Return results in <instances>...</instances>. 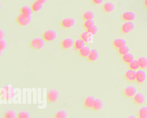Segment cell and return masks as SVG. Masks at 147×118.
Here are the masks:
<instances>
[{"label": "cell", "mask_w": 147, "mask_h": 118, "mask_svg": "<svg viewBox=\"0 0 147 118\" xmlns=\"http://www.w3.org/2000/svg\"><path fill=\"white\" fill-rule=\"evenodd\" d=\"M45 45V40L43 38L35 37L30 42V46L32 48L37 50L41 49Z\"/></svg>", "instance_id": "1"}, {"label": "cell", "mask_w": 147, "mask_h": 118, "mask_svg": "<svg viewBox=\"0 0 147 118\" xmlns=\"http://www.w3.org/2000/svg\"><path fill=\"white\" fill-rule=\"evenodd\" d=\"M147 75L144 69H139L136 71V82L139 84H143L146 80Z\"/></svg>", "instance_id": "2"}, {"label": "cell", "mask_w": 147, "mask_h": 118, "mask_svg": "<svg viewBox=\"0 0 147 118\" xmlns=\"http://www.w3.org/2000/svg\"><path fill=\"white\" fill-rule=\"evenodd\" d=\"M32 20L31 15H27L23 14H20L17 18L18 23L21 26H26L29 25Z\"/></svg>", "instance_id": "3"}, {"label": "cell", "mask_w": 147, "mask_h": 118, "mask_svg": "<svg viewBox=\"0 0 147 118\" xmlns=\"http://www.w3.org/2000/svg\"><path fill=\"white\" fill-rule=\"evenodd\" d=\"M135 27L133 21H125L121 27V30L123 34H128L134 30Z\"/></svg>", "instance_id": "4"}, {"label": "cell", "mask_w": 147, "mask_h": 118, "mask_svg": "<svg viewBox=\"0 0 147 118\" xmlns=\"http://www.w3.org/2000/svg\"><path fill=\"white\" fill-rule=\"evenodd\" d=\"M57 37V33L55 30L52 29H48L46 30L42 35V38L46 41H52L55 40Z\"/></svg>", "instance_id": "5"}, {"label": "cell", "mask_w": 147, "mask_h": 118, "mask_svg": "<svg viewBox=\"0 0 147 118\" xmlns=\"http://www.w3.org/2000/svg\"><path fill=\"white\" fill-rule=\"evenodd\" d=\"M59 96V93L56 89H51L47 93V100L50 103H54L57 101Z\"/></svg>", "instance_id": "6"}, {"label": "cell", "mask_w": 147, "mask_h": 118, "mask_svg": "<svg viewBox=\"0 0 147 118\" xmlns=\"http://www.w3.org/2000/svg\"><path fill=\"white\" fill-rule=\"evenodd\" d=\"M137 92V88L133 85L127 86L123 90L124 95L128 98L133 97Z\"/></svg>", "instance_id": "7"}, {"label": "cell", "mask_w": 147, "mask_h": 118, "mask_svg": "<svg viewBox=\"0 0 147 118\" xmlns=\"http://www.w3.org/2000/svg\"><path fill=\"white\" fill-rule=\"evenodd\" d=\"M75 24V20L71 17H66L62 19L61 22V26L64 28H70L73 27Z\"/></svg>", "instance_id": "8"}, {"label": "cell", "mask_w": 147, "mask_h": 118, "mask_svg": "<svg viewBox=\"0 0 147 118\" xmlns=\"http://www.w3.org/2000/svg\"><path fill=\"white\" fill-rule=\"evenodd\" d=\"M121 17L125 21H133L135 19L136 14L133 11H126L122 14Z\"/></svg>", "instance_id": "9"}, {"label": "cell", "mask_w": 147, "mask_h": 118, "mask_svg": "<svg viewBox=\"0 0 147 118\" xmlns=\"http://www.w3.org/2000/svg\"><path fill=\"white\" fill-rule=\"evenodd\" d=\"M133 102L137 105H141L142 104L145 100V97L144 95L141 92H137V93L133 97Z\"/></svg>", "instance_id": "10"}, {"label": "cell", "mask_w": 147, "mask_h": 118, "mask_svg": "<svg viewBox=\"0 0 147 118\" xmlns=\"http://www.w3.org/2000/svg\"><path fill=\"white\" fill-rule=\"evenodd\" d=\"M125 78L126 80L130 82H132L136 80V71L129 69L127 70L125 74H124Z\"/></svg>", "instance_id": "11"}, {"label": "cell", "mask_w": 147, "mask_h": 118, "mask_svg": "<svg viewBox=\"0 0 147 118\" xmlns=\"http://www.w3.org/2000/svg\"><path fill=\"white\" fill-rule=\"evenodd\" d=\"M75 41L71 37H67L64 38L61 42V46L63 48L67 49L72 48L74 46Z\"/></svg>", "instance_id": "12"}, {"label": "cell", "mask_w": 147, "mask_h": 118, "mask_svg": "<svg viewBox=\"0 0 147 118\" xmlns=\"http://www.w3.org/2000/svg\"><path fill=\"white\" fill-rule=\"evenodd\" d=\"M80 38L85 41L86 43H90L93 40V34L87 30L81 33Z\"/></svg>", "instance_id": "13"}, {"label": "cell", "mask_w": 147, "mask_h": 118, "mask_svg": "<svg viewBox=\"0 0 147 118\" xmlns=\"http://www.w3.org/2000/svg\"><path fill=\"white\" fill-rule=\"evenodd\" d=\"M95 98L94 96L89 95L87 96L84 101V106L86 108H91L92 107Z\"/></svg>", "instance_id": "14"}, {"label": "cell", "mask_w": 147, "mask_h": 118, "mask_svg": "<svg viewBox=\"0 0 147 118\" xmlns=\"http://www.w3.org/2000/svg\"><path fill=\"white\" fill-rule=\"evenodd\" d=\"M126 41L125 39L122 38H117L113 41V45L114 48L118 49L119 48L126 45Z\"/></svg>", "instance_id": "15"}, {"label": "cell", "mask_w": 147, "mask_h": 118, "mask_svg": "<svg viewBox=\"0 0 147 118\" xmlns=\"http://www.w3.org/2000/svg\"><path fill=\"white\" fill-rule=\"evenodd\" d=\"M99 57L98 51L96 49H92L87 57V58L90 61H95Z\"/></svg>", "instance_id": "16"}, {"label": "cell", "mask_w": 147, "mask_h": 118, "mask_svg": "<svg viewBox=\"0 0 147 118\" xmlns=\"http://www.w3.org/2000/svg\"><path fill=\"white\" fill-rule=\"evenodd\" d=\"M140 68L142 69H146L147 68V57L142 56H140L138 59Z\"/></svg>", "instance_id": "17"}, {"label": "cell", "mask_w": 147, "mask_h": 118, "mask_svg": "<svg viewBox=\"0 0 147 118\" xmlns=\"http://www.w3.org/2000/svg\"><path fill=\"white\" fill-rule=\"evenodd\" d=\"M122 60L123 62L129 64L133 60H134V56L131 53H128L123 56H122Z\"/></svg>", "instance_id": "18"}, {"label": "cell", "mask_w": 147, "mask_h": 118, "mask_svg": "<svg viewBox=\"0 0 147 118\" xmlns=\"http://www.w3.org/2000/svg\"><path fill=\"white\" fill-rule=\"evenodd\" d=\"M115 9L114 5L111 2H107L103 5V9L106 13L112 12Z\"/></svg>", "instance_id": "19"}, {"label": "cell", "mask_w": 147, "mask_h": 118, "mask_svg": "<svg viewBox=\"0 0 147 118\" xmlns=\"http://www.w3.org/2000/svg\"><path fill=\"white\" fill-rule=\"evenodd\" d=\"M103 101L100 99H95L92 108L95 111H99L103 107Z\"/></svg>", "instance_id": "20"}, {"label": "cell", "mask_w": 147, "mask_h": 118, "mask_svg": "<svg viewBox=\"0 0 147 118\" xmlns=\"http://www.w3.org/2000/svg\"><path fill=\"white\" fill-rule=\"evenodd\" d=\"M138 118H147V106H143L141 107L137 113Z\"/></svg>", "instance_id": "21"}, {"label": "cell", "mask_w": 147, "mask_h": 118, "mask_svg": "<svg viewBox=\"0 0 147 118\" xmlns=\"http://www.w3.org/2000/svg\"><path fill=\"white\" fill-rule=\"evenodd\" d=\"M86 46V42L84 41L82 38L77 39L76 41H75L74 43V48L76 50H80L83 47Z\"/></svg>", "instance_id": "22"}, {"label": "cell", "mask_w": 147, "mask_h": 118, "mask_svg": "<svg viewBox=\"0 0 147 118\" xmlns=\"http://www.w3.org/2000/svg\"><path fill=\"white\" fill-rule=\"evenodd\" d=\"M91 51V49L88 46H85L81 49L79 50V54L83 57H87L90 52Z\"/></svg>", "instance_id": "23"}, {"label": "cell", "mask_w": 147, "mask_h": 118, "mask_svg": "<svg viewBox=\"0 0 147 118\" xmlns=\"http://www.w3.org/2000/svg\"><path fill=\"white\" fill-rule=\"evenodd\" d=\"M33 11L32 7L29 6H27V5L23 6L20 9V12L21 14L27 15H31Z\"/></svg>", "instance_id": "24"}, {"label": "cell", "mask_w": 147, "mask_h": 118, "mask_svg": "<svg viewBox=\"0 0 147 118\" xmlns=\"http://www.w3.org/2000/svg\"><path fill=\"white\" fill-rule=\"evenodd\" d=\"M82 17L84 20L93 19L95 17V14L93 11L91 10H87L83 13Z\"/></svg>", "instance_id": "25"}, {"label": "cell", "mask_w": 147, "mask_h": 118, "mask_svg": "<svg viewBox=\"0 0 147 118\" xmlns=\"http://www.w3.org/2000/svg\"><path fill=\"white\" fill-rule=\"evenodd\" d=\"M42 6H43V4L42 3L38 1H36L32 3L31 7L33 11L37 12L40 10H41V9L42 8Z\"/></svg>", "instance_id": "26"}, {"label": "cell", "mask_w": 147, "mask_h": 118, "mask_svg": "<svg viewBox=\"0 0 147 118\" xmlns=\"http://www.w3.org/2000/svg\"><path fill=\"white\" fill-rule=\"evenodd\" d=\"M129 68L134 70L137 71V70H138L140 68V66H139V64L138 62V60L137 59H134V60H133L129 64Z\"/></svg>", "instance_id": "27"}, {"label": "cell", "mask_w": 147, "mask_h": 118, "mask_svg": "<svg viewBox=\"0 0 147 118\" xmlns=\"http://www.w3.org/2000/svg\"><path fill=\"white\" fill-rule=\"evenodd\" d=\"M129 52H130V48H129V46H127L126 45L118 49V53L122 56L129 53Z\"/></svg>", "instance_id": "28"}, {"label": "cell", "mask_w": 147, "mask_h": 118, "mask_svg": "<svg viewBox=\"0 0 147 118\" xmlns=\"http://www.w3.org/2000/svg\"><path fill=\"white\" fill-rule=\"evenodd\" d=\"M3 118H16V112L13 110H7L3 114Z\"/></svg>", "instance_id": "29"}, {"label": "cell", "mask_w": 147, "mask_h": 118, "mask_svg": "<svg viewBox=\"0 0 147 118\" xmlns=\"http://www.w3.org/2000/svg\"><path fill=\"white\" fill-rule=\"evenodd\" d=\"M94 25H95V21L94 19L85 20L83 23V26L87 30Z\"/></svg>", "instance_id": "30"}, {"label": "cell", "mask_w": 147, "mask_h": 118, "mask_svg": "<svg viewBox=\"0 0 147 118\" xmlns=\"http://www.w3.org/2000/svg\"><path fill=\"white\" fill-rule=\"evenodd\" d=\"M66 117H67V113L64 110L58 111L55 115V118H66Z\"/></svg>", "instance_id": "31"}, {"label": "cell", "mask_w": 147, "mask_h": 118, "mask_svg": "<svg viewBox=\"0 0 147 118\" xmlns=\"http://www.w3.org/2000/svg\"><path fill=\"white\" fill-rule=\"evenodd\" d=\"M17 118H29V114L26 111H22L18 113Z\"/></svg>", "instance_id": "32"}, {"label": "cell", "mask_w": 147, "mask_h": 118, "mask_svg": "<svg viewBox=\"0 0 147 118\" xmlns=\"http://www.w3.org/2000/svg\"><path fill=\"white\" fill-rule=\"evenodd\" d=\"M98 28L97 27L96 25H94L92 26V27H91L90 28L88 29L87 30L88 32H89L90 33H91L93 35H95V34H96V33L98 32Z\"/></svg>", "instance_id": "33"}, {"label": "cell", "mask_w": 147, "mask_h": 118, "mask_svg": "<svg viewBox=\"0 0 147 118\" xmlns=\"http://www.w3.org/2000/svg\"><path fill=\"white\" fill-rule=\"evenodd\" d=\"M7 46V43L6 41L3 40V39H1L0 40V51L2 52L3 50Z\"/></svg>", "instance_id": "34"}, {"label": "cell", "mask_w": 147, "mask_h": 118, "mask_svg": "<svg viewBox=\"0 0 147 118\" xmlns=\"http://www.w3.org/2000/svg\"><path fill=\"white\" fill-rule=\"evenodd\" d=\"M91 1L95 5H100L102 3V2H103V0H91Z\"/></svg>", "instance_id": "35"}, {"label": "cell", "mask_w": 147, "mask_h": 118, "mask_svg": "<svg viewBox=\"0 0 147 118\" xmlns=\"http://www.w3.org/2000/svg\"><path fill=\"white\" fill-rule=\"evenodd\" d=\"M5 37V33L2 30V29L0 30V39H3Z\"/></svg>", "instance_id": "36"}, {"label": "cell", "mask_w": 147, "mask_h": 118, "mask_svg": "<svg viewBox=\"0 0 147 118\" xmlns=\"http://www.w3.org/2000/svg\"><path fill=\"white\" fill-rule=\"evenodd\" d=\"M143 4H144V6H145V7L147 9V0H144Z\"/></svg>", "instance_id": "37"}, {"label": "cell", "mask_w": 147, "mask_h": 118, "mask_svg": "<svg viewBox=\"0 0 147 118\" xmlns=\"http://www.w3.org/2000/svg\"><path fill=\"white\" fill-rule=\"evenodd\" d=\"M36 1H39L40 2L42 3V4H44V3H45L48 0H36Z\"/></svg>", "instance_id": "38"}, {"label": "cell", "mask_w": 147, "mask_h": 118, "mask_svg": "<svg viewBox=\"0 0 147 118\" xmlns=\"http://www.w3.org/2000/svg\"><path fill=\"white\" fill-rule=\"evenodd\" d=\"M127 118H137L134 115H130Z\"/></svg>", "instance_id": "39"}]
</instances>
